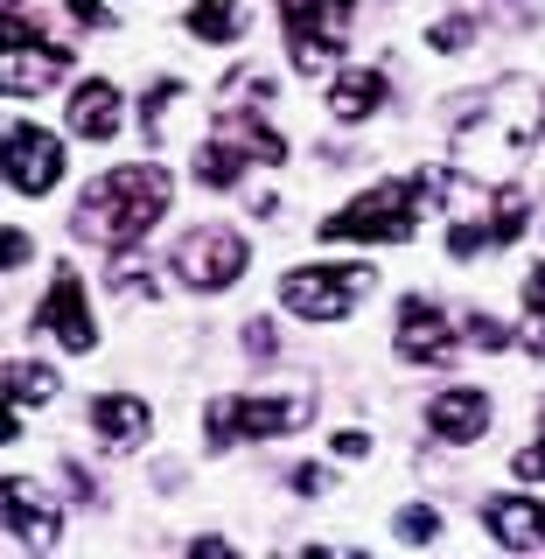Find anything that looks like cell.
Instances as JSON below:
<instances>
[{
    "label": "cell",
    "mask_w": 545,
    "mask_h": 559,
    "mask_svg": "<svg viewBox=\"0 0 545 559\" xmlns=\"http://www.w3.org/2000/svg\"><path fill=\"white\" fill-rule=\"evenodd\" d=\"M175 197L168 168L162 162H127V168H105L92 189L78 197V210H70V231L105 245V252H127V245H140L162 224V210Z\"/></svg>",
    "instance_id": "obj_1"
},
{
    "label": "cell",
    "mask_w": 545,
    "mask_h": 559,
    "mask_svg": "<svg viewBox=\"0 0 545 559\" xmlns=\"http://www.w3.org/2000/svg\"><path fill=\"white\" fill-rule=\"evenodd\" d=\"M545 140V92L524 78H503L489 84L483 98H469L454 112V147L462 154H483V168H511L524 162Z\"/></svg>",
    "instance_id": "obj_2"
},
{
    "label": "cell",
    "mask_w": 545,
    "mask_h": 559,
    "mask_svg": "<svg viewBox=\"0 0 545 559\" xmlns=\"http://www.w3.org/2000/svg\"><path fill=\"white\" fill-rule=\"evenodd\" d=\"M434 189H441V175H427V168L384 175L378 189H364L357 203H343L336 217L315 224V238H329V245H406L413 224H419V203Z\"/></svg>",
    "instance_id": "obj_3"
},
{
    "label": "cell",
    "mask_w": 545,
    "mask_h": 559,
    "mask_svg": "<svg viewBox=\"0 0 545 559\" xmlns=\"http://www.w3.org/2000/svg\"><path fill=\"white\" fill-rule=\"evenodd\" d=\"M315 419V392L287 384V392H224L203 406V441L210 448H238V441H273Z\"/></svg>",
    "instance_id": "obj_4"
},
{
    "label": "cell",
    "mask_w": 545,
    "mask_h": 559,
    "mask_svg": "<svg viewBox=\"0 0 545 559\" xmlns=\"http://www.w3.org/2000/svg\"><path fill=\"white\" fill-rule=\"evenodd\" d=\"M448 189H454V231H448L454 259H476L483 245H511L532 224V197L524 189H476L462 175H448Z\"/></svg>",
    "instance_id": "obj_5"
},
{
    "label": "cell",
    "mask_w": 545,
    "mask_h": 559,
    "mask_svg": "<svg viewBox=\"0 0 545 559\" xmlns=\"http://www.w3.org/2000/svg\"><path fill=\"white\" fill-rule=\"evenodd\" d=\"M259 162H287V140H280L259 112H245V105H217V133L197 147V182L210 189H232L245 168Z\"/></svg>",
    "instance_id": "obj_6"
},
{
    "label": "cell",
    "mask_w": 545,
    "mask_h": 559,
    "mask_svg": "<svg viewBox=\"0 0 545 559\" xmlns=\"http://www.w3.org/2000/svg\"><path fill=\"white\" fill-rule=\"evenodd\" d=\"M0 28H8V63H0V84H8L14 98L49 92V84H57L63 70H70V49L57 43V35H43V22H28L22 0H8Z\"/></svg>",
    "instance_id": "obj_7"
},
{
    "label": "cell",
    "mask_w": 545,
    "mask_h": 559,
    "mask_svg": "<svg viewBox=\"0 0 545 559\" xmlns=\"http://www.w3.org/2000/svg\"><path fill=\"white\" fill-rule=\"evenodd\" d=\"M349 14L357 0H280V28H287V49H294V70H329L349 43Z\"/></svg>",
    "instance_id": "obj_8"
},
{
    "label": "cell",
    "mask_w": 545,
    "mask_h": 559,
    "mask_svg": "<svg viewBox=\"0 0 545 559\" xmlns=\"http://www.w3.org/2000/svg\"><path fill=\"white\" fill-rule=\"evenodd\" d=\"M371 287H378L371 266H294L280 280V301L301 314V322H343Z\"/></svg>",
    "instance_id": "obj_9"
},
{
    "label": "cell",
    "mask_w": 545,
    "mask_h": 559,
    "mask_svg": "<svg viewBox=\"0 0 545 559\" xmlns=\"http://www.w3.org/2000/svg\"><path fill=\"white\" fill-rule=\"evenodd\" d=\"M245 259H252V245L232 224H203V231H189L175 245V280L197 294H224L232 280H245Z\"/></svg>",
    "instance_id": "obj_10"
},
{
    "label": "cell",
    "mask_w": 545,
    "mask_h": 559,
    "mask_svg": "<svg viewBox=\"0 0 545 559\" xmlns=\"http://www.w3.org/2000/svg\"><path fill=\"white\" fill-rule=\"evenodd\" d=\"M35 336H57L63 349H78V357H92L98 329H92V308H84V273L78 266H57V280H49V301L28 314Z\"/></svg>",
    "instance_id": "obj_11"
},
{
    "label": "cell",
    "mask_w": 545,
    "mask_h": 559,
    "mask_svg": "<svg viewBox=\"0 0 545 559\" xmlns=\"http://www.w3.org/2000/svg\"><path fill=\"white\" fill-rule=\"evenodd\" d=\"M57 182H63V140L14 119L8 127V189L14 197H49Z\"/></svg>",
    "instance_id": "obj_12"
},
{
    "label": "cell",
    "mask_w": 545,
    "mask_h": 559,
    "mask_svg": "<svg viewBox=\"0 0 545 559\" xmlns=\"http://www.w3.org/2000/svg\"><path fill=\"white\" fill-rule=\"evenodd\" d=\"M57 532H63L57 497H49L43 483L14 476V483H8V538H14L22 552H49V546H57Z\"/></svg>",
    "instance_id": "obj_13"
},
{
    "label": "cell",
    "mask_w": 545,
    "mask_h": 559,
    "mask_svg": "<svg viewBox=\"0 0 545 559\" xmlns=\"http://www.w3.org/2000/svg\"><path fill=\"white\" fill-rule=\"evenodd\" d=\"M392 349H399L406 364H448V357H454L462 343L448 336V314L434 308L427 294H413V301L399 308V343H392Z\"/></svg>",
    "instance_id": "obj_14"
},
{
    "label": "cell",
    "mask_w": 545,
    "mask_h": 559,
    "mask_svg": "<svg viewBox=\"0 0 545 559\" xmlns=\"http://www.w3.org/2000/svg\"><path fill=\"white\" fill-rule=\"evenodd\" d=\"M483 427H489V399L476 392V384H448V392L427 406V433H434V441H448V448L483 441Z\"/></svg>",
    "instance_id": "obj_15"
},
{
    "label": "cell",
    "mask_w": 545,
    "mask_h": 559,
    "mask_svg": "<svg viewBox=\"0 0 545 559\" xmlns=\"http://www.w3.org/2000/svg\"><path fill=\"white\" fill-rule=\"evenodd\" d=\"M476 511H483V524H489L497 546L545 552V503H532V497H489V503H476Z\"/></svg>",
    "instance_id": "obj_16"
},
{
    "label": "cell",
    "mask_w": 545,
    "mask_h": 559,
    "mask_svg": "<svg viewBox=\"0 0 545 559\" xmlns=\"http://www.w3.org/2000/svg\"><path fill=\"white\" fill-rule=\"evenodd\" d=\"M92 427L105 433V448L133 454V448H147L154 413H147V399H133V392H105V399H92Z\"/></svg>",
    "instance_id": "obj_17"
},
{
    "label": "cell",
    "mask_w": 545,
    "mask_h": 559,
    "mask_svg": "<svg viewBox=\"0 0 545 559\" xmlns=\"http://www.w3.org/2000/svg\"><path fill=\"white\" fill-rule=\"evenodd\" d=\"M70 133H78V140H112L119 133V92L105 78H92V84L70 92Z\"/></svg>",
    "instance_id": "obj_18"
},
{
    "label": "cell",
    "mask_w": 545,
    "mask_h": 559,
    "mask_svg": "<svg viewBox=\"0 0 545 559\" xmlns=\"http://www.w3.org/2000/svg\"><path fill=\"white\" fill-rule=\"evenodd\" d=\"M384 92H392V84H384V70H343V78L329 84V112H336L343 127H364V119L384 105Z\"/></svg>",
    "instance_id": "obj_19"
},
{
    "label": "cell",
    "mask_w": 545,
    "mask_h": 559,
    "mask_svg": "<svg viewBox=\"0 0 545 559\" xmlns=\"http://www.w3.org/2000/svg\"><path fill=\"white\" fill-rule=\"evenodd\" d=\"M182 22H189V35H203V43H238L245 22H252V8H245V0H197Z\"/></svg>",
    "instance_id": "obj_20"
},
{
    "label": "cell",
    "mask_w": 545,
    "mask_h": 559,
    "mask_svg": "<svg viewBox=\"0 0 545 559\" xmlns=\"http://www.w3.org/2000/svg\"><path fill=\"white\" fill-rule=\"evenodd\" d=\"M8 392H14V406H49V399H57V371H43V364H8Z\"/></svg>",
    "instance_id": "obj_21"
},
{
    "label": "cell",
    "mask_w": 545,
    "mask_h": 559,
    "mask_svg": "<svg viewBox=\"0 0 545 559\" xmlns=\"http://www.w3.org/2000/svg\"><path fill=\"white\" fill-rule=\"evenodd\" d=\"M399 538H406V546H434V538H441V511H427V503L399 511Z\"/></svg>",
    "instance_id": "obj_22"
},
{
    "label": "cell",
    "mask_w": 545,
    "mask_h": 559,
    "mask_svg": "<svg viewBox=\"0 0 545 559\" xmlns=\"http://www.w3.org/2000/svg\"><path fill=\"white\" fill-rule=\"evenodd\" d=\"M182 92H189V84H182V78H162V84H154V92H147V98H140V127H147V133H154V127H162V105H175V98H182Z\"/></svg>",
    "instance_id": "obj_23"
},
{
    "label": "cell",
    "mask_w": 545,
    "mask_h": 559,
    "mask_svg": "<svg viewBox=\"0 0 545 559\" xmlns=\"http://www.w3.org/2000/svg\"><path fill=\"white\" fill-rule=\"evenodd\" d=\"M469 343H476V349H503V343H511V329H503L497 314L476 308V314H469Z\"/></svg>",
    "instance_id": "obj_24"
},
{
    "label": "cell",
    "mask_w": 545,
    "mask_h": 559,
    "mask_svg": "<svg viewBox=\"0 0 545 559\" xmlns=\"http://www.w3.org/2000/svg\"><path fill=\"white\" fill-rule=\"evenodd\" d=\"M511 468H518L524 483H545V427L532 433V448H518V462H511Z\"/></svg>",
    "instance_id": "obj_25"
},
{
    "label": "cell",
    "mask_w": 545,
    "mask_h": 559,
    "mask_svg": "<svg viewBox=\"0 0 545 559\" xmlns=\"http://www.w3.org/2000/svg\"><path fill=\"white\" fill-rule=\"evenodd\" d=\"M427 43H434V49H462V43H469V14H454V22H434Z\"/></svg>",
    "instance_id": "obj_26"
},
{
    "label": "cell",
    "mask_w": 545,
    "mask_h": 559,
    "mask_svg": "<svg viewBox=\"0 0 545 559\" xmlns=\"http://www.w3.org/2000/svg\"><path fill=\"white\" fill-rule=\"evenodd\" d=\"M524 314H532V329H545V266L524 273Z\"/></svg>",
    "instance_id": "obj_27"
},
{
    "label": "cell",
    "mask_w": 545,
    "mask_h": 559,
    "mask_svg": "<svg viewBox=\"0 0 545 559\" xmlns=\"http://www.w3.org/2000/svg\"><path fill=\"white\" fill-rule=\"evenodd\" d=\"M70 14H78L84 28H112V8H105V0H70Z\"/></svg>",
    "instance_id": "obj_28"
},
{
    "label": "cell",
    "mask_w": 545,
    "mask_h": 559,
    "mask_svg": "<svg viewBox=\"0 0 545 559\" xmlns=\"http://www.w3.org/2000/svg\"><path fill=\"white\" fill-rule=\"evenodd\" d=\"M245 349H252V357H273V322H245Z\"/></svg>",
    "instance_id": "obj_29"
},
{
    "label": "cell",
    "mask_w": 545,
    "mask_h": 559,
    "mask_svg": "<svg viewBox=\"0 0 545 559\" xmlns=\"http://www.w3.org/2000/svg\"><path fill=\"white\" fill-rule=\"evenodd\" d=\"M294 489H301V497H322V489H329V468H294Z\"/></svg>",
    "instance_id": "obj_30"
},
{
    "label": "cell",
    "mask_w": 545,
    "mask_h": 559,
    "mask_svg": "<svg viewBox=\"0 0 545 559\" xmlns=\"http://www.w3.org/2000/svg\"><path fill=\"white\" fill-rule=\"evenodd\" d=\"M336 454H343V462H364V454H371V441L349 427V433H336Z\"/></svg>",
    "instance_id": "obj_31"
},
{
    "label": "cell",
    "mask_w": 545,
    "mask_h": 559,
    "mask_svg": "<svg viewBox=\"0 0 545 559\" xmlns=\"http://www.w3.org/2000/svg\"><path fill=\"white\" fill-rule=\"evenodd\" d=\"M503 22H518V28H532V22H538V0H503Z\"/></svg>",
    "instance_id": "obj_32"
}]
</instances>
